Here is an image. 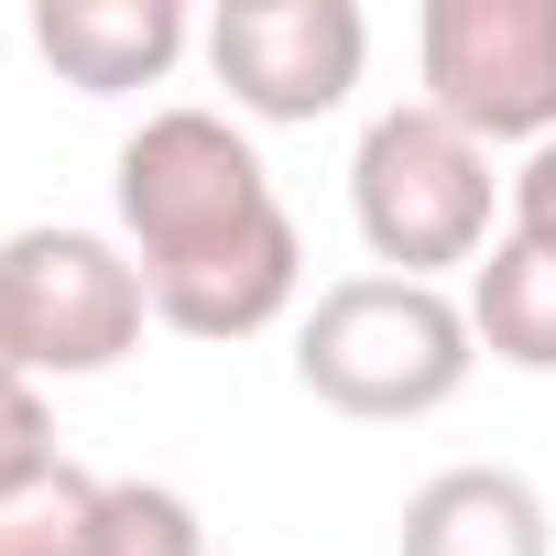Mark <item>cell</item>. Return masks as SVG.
<instances>
[{
  "instance_id": "1",
  "label": "cell",
  "mask_w": 556,
  "mask_h": 556,
  "mask_svg": "<svg viewBox=\"0 0 556 556\" xmlns=\"http://www.w3.org/2000/svg\"><path fill=\"white\" fill-rule=\"evenodd\" d=\"M110 197H121V251L142 262L153 328L229 350L295 306L306 285L295 207L273 197V164L229 110H153L121 142Z\"/></svg>"
},
{
  "instance_id": "2",
  "label": "cell",
  "mask_w": 556,
  "mask_h": 556,
  "mask_svg": "<svg viewBox=\"0 0 556 556\" xmlns=\"http://www.w3.org/2000/svg\"><path fill=\"white\" fill-rule=\"evenodd\" d=\"M469 371H480L469 295L404 285V273H350L295 328V382L328 415H361V426H415V415L458 404Z\"/></svg>"
},
{
  "instance_id": "3",
  "label": "cell",
  "mask_w": 556,
  "mask_h": 556,
  "mask_svg": "<svg viewBox=\"0 0 556 556\" xmlns=\"http://www.w3.org/2000/svg\"><path fill=\"white\" fill-rule=\"evenodd\" d=\"M491 207H502V175H491V142H469L458 121H437L426 99L404 110H371L361 153H350V218H361V251L404 285H437V273L480 262L491 251Z\"/></svg>"
},
{
  "instance_id": "4",
  "label": "cell",
  "mask_w": 556,
  "mask_h": 556,
  "mask_svg": "<svg viewBox=\"0 0 556 556\" xmlns=\"http://www.w3.org/2000/svg\"><path fill=\"white\" fill-rule=\"evenodd\" d=\"M0 306H12V350L34 382H99L142 350L153 295H142V262L110 229L45 218L0 240Z\"/></svg>"
},
{
  "instance_id": "5",
  "label": "cell",
  "mask_w": 556,
  "mask_h": 556,
  "mask_svg": "<svg viewBox=\"0 0 556 556\" xmlns=\"http://www.w3.org/2000/svg\"><path fill=\"white\" fill-rule=\"evenodd\" d=\"M415 66L426 110L469 142H556V0H426Z\"/></svg>"
},
{
  "instance_id": "6",
  "label": "cell",
  "mask_w": 556,
  "mask_h": 556,
  "mask_svg": "<svg viewBox=\"0 0 556 556\" xmlns=\"http://www.w3.org/2000/svg\"><path fill=\"white\" fill-rule=\"evenodd\" d=\"M207 77L229 88L240 121H328L350 110L361 66H371V12L361 0H218L197 23Z\"/></svg>"
},
{
  "instance_id": "7",
  "label": "cell",
  "mask_w": 556,
  "mask_h": 556,
  "mask_svg": "<svg viewBox=\"0 0 556 556\" xmlns=\"http://www.w3.org/2000/svg\"><path fill=\"white\" fill-rule=\"evenodd\" d=\"M197 23L186 0H34V55L77 88V99H131L164 88L186 66Z\"/></svg>"
},
{
  "instance_id": "8",
  "label": "cell",
  "mask_w": 556,
  "mask_h": 556,
  "mask_svg": "<svg viewBox=\"0 0 556 556\" xmlns=\"http://www.w3.org/2000/svg\"><path fill=\"white\" fill-rule=\"evenodd\" d=\"M404 556H556V513L523 469H437L404 502Z\"/></svg>"
},
{
  "instance_id": "9",
  "label": "cell",
  "mask_w": 556,
  "mask_h": 556,
  "mask_svg": "<svg viewBox=\"0 0 556 556\" xmlns=\"http://www.w3.org/2000/svg\"><path fill=\"white\" fill-rule=\"evenodd\" d=\"M469 339L502 371H556V251L545 240H491L469 262Z\"/></svg>"
},
{
  "instance_id": "10",
  "label": "cell",
  "mask_w": 556,
  "mask_h": 556,
  "mask_svg": "<svg viewBox=\"0 0 556 556\" xmlns=\"http://www.w3.org/2000/svg\"><path fill=\"white\" fill-rule=\"evenodd\" d=\"M99 491L110 480H88L77 458L0 491V556H99Z\"/></svg>"
},
{
  "instance_id": "11",
  "label": "cell",
  "mask_w": 556,
  "mask_h": 556,
  "mask_svg": "<svg viewBox=\"0 0 556 556\" xmlns=\"http://www.w3.org/2000/svg\"><path fill=\"white\" fill-rule=\"evenodd\" d=\"M99 556H207V523L164 480H110L99 491Z\"/></svg>"
},
{
  "instance_id": "12",
  "label": "cell",
  "mask_w": 556,
  "mask_h": 556,
  "mask_svg": "<svg viewBox=\"0 0 556 556\" xmlns=\"http://www.w3.org/2000/svg\"><path fill=\"white\" fill-rule=\"evenodd\" d=\"M66 447H55V415H45V393L34 382H0V491H23L34 469H55Z\"/></svg>"
},
{
  "instance_id": "13",
  "label": "cell",
  "mask_w": 556,
  "mask_h": 556,
  "mask_svg": "<svg viewBox=\"0 0 556 556\" xmlns=\"http://www.w3.org/2000/svg\"><path fill=\"white\" fill-rule=\"evenodd\" d=\"M502 207H513V240H545V251H556V142H534V153L502 175Z\"/></svg>"
},
{
  "instance_id": "14",
  "label": "cell",
  "mask_w": 556,
  "mask_h": 556,
  "mask_svg": "<svg viewBox=\"0 0 556 556\" xmlns=\"http://www.w3.org/2000/svg\"><path fill=\"white\" fill-rule=\"evenodd\" d=\"M0 382H34V371H23V350H12V306H0ZM34 393H45V382H34Z\"/></svg>"
}]
</instances>
